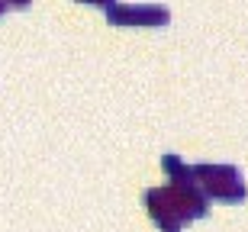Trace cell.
<instances>
[{
  "label": "cell",
  "mask_w": 248,
  "mask_h": 232,
  "mask_svg": "<svg viewBox=\"0 0 248 232\" xmlns=\"http://www.w3.org/2000/svg\"><path fill=\"white\" fill-rule=\"evenodd\" d=\"M168 19H171L168 7H155V3L129 7V23H139V26H165Z\"/></svg>",
  "instance_id": "1"
},
{
  "label": "cell",
  "mask_w": 248,
  "mask_h": 232,
  "mask_svg": "<svg viewBox=\"0 0 248 232\" xmlns=\"http://www.w3.org/2000/svg\"><path fill=\"white\" fill-rule=\"evenodd\" d=\"M87 3H100V7H107V10H110L113 3H116V0H87Z\"/></svg>",
  "instance_id": "2"
},
{
  "label": "cell",
  "mask_w": 248,
  "mask_h": 232,
  "mask_svg": "<svg viewBox=\"0 0 248 232\" xmlns=\"http://www.w3.org/2000/svg\"><path fill=\"white\" fill-rule=\"evenodd\" d=\"M3 10H7V0H0V13H3Z\"/></svg>",
  "instance_id": "3"
}]
</instances>
